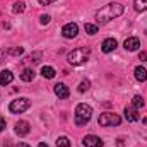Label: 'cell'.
Here are the masks:
<instances>
[{
    "mask_svg": "<svg viewBox=\"0 0 147 147\" xmlns=\"http://www.w3.org/2000/svg\"><path fill=\"white\" fill-rule=\"evenodd\" d=\"M121 14H123V5L118 3V2H113V3L105 5L101 10L96 12V21H98V24L103 26V24L110 22L111 19H115V17H118Z\"/></svg>",
    "mask_w": 147,
    "mask_h": 147,
    "instance_id": "cell-1",
    "label": "cell"
},
{
    "mask_svg": "<svg viewBox=\"0 0 147 147\" xmlns=\"http://www.w3.org/2000/svg\"><path fill=\"white\" fill-rule=\"evenodd\" d=\"M91 116H92V108L89 105H86V103L77 105V108H75V125H79V127L87 125Z\"/></svg>",
    "mask_w": 147,
    "mask_h": 147,
    "instance_id": "cell-2",
    "label": "cell"
},
{
    "mask_svg": "<svg viewBox=\"0 0 147 147\" xmlns=\"http://www.w3.org/2000/svg\"><path fill=\"white\" fill-rule=\"evenodd\" d=\"M89 55H91L89 48H75L74 51H70L67 55V60H69L70 65H82V63L87 62Z\"/></svg>",
    "mask_w": 147,
    "mask_h": 147,
    "instance_id": "cell-3",
    "label": "cell"
},
{
    "mask_svg": "<svg viewBox=\"0 0 147 147\" xmlns=\"http://www.w3.org/2000/svg\"><path fill=\"white\" fill-rule=\"evenodd\" d=\"M98 123H99L101 127H118V125L121 123V118H120V115L108 111V113H101Z\"/></svg>",
    "mask_w": 147,
    "mask_h": 147,
    "instance_id": "cell-4",
    "label": "cell"
},
{
    "mask_svg": "<svg viewBox=\"0 0 147 147\" xmlns=\"http://www.w3.org/2000/svg\"><path fill=\"white\" fill-rule=\"evenodd\" d=\"M29 106H31V101H29L28 98H17V99L10 101L9 110L12 111V113H24Z\"/></svg>",
    "mask_w": 147,
    "mask_h": 147,
    "instance_id": "cell-5",
    "label": "cell"
},
{
    "mask_svg": "<svg viewBox=\"0 0 147 147\" xmlns=\"http://www.w3.org/2000/svg\"><path fill=\"white\" fill-rule=\"evenodd\" d=\"M77 33H79V26L75 22H69L62 28V36L67 38V39H74L77 36Z\"/></svg>",
    "mask_w": 147,
    "mask_h": 147,
    "instance_id": "cell-6",
    "label": "cell"
},
{
    "mask_svg": "<svg viewBox=\"0 0 147 147\" xmlns=\"http://www.w3.org/2000/svg\"><path fill=\"white\" fill-rule=\"evenodd\" d=\"M82 144L86 147H103V140L98 137V135H86L84 139H82Z\"/></svg>",
    "mask_w": 147,
    "mask_h": 147,
    "instance_id": "cell-7",
    "label": "cell"
},
{
    "mask_svg": "<svg viewBox=\"0 0 147 147\" xmlns=\"http://www.w3.org/2000/svg\"><path fill=\"white\" fill-rule=\"evenodd\" d=\"M53 91H55V94L60 98V99H67L69 98V94H70V91H69V87L65 86V84H62V82H58V84H55V87H53Z\"/></svg>",
    "mask_w": 147,
    "mask_h": 147,
    "instance_id": "cell-8",
    "label": "cell"
},
{
    "mask_svg": "<svg viewBox=\"0 0 147 147\" xmlns=\"http://www.w3.org/2000/svg\"><path fill=\"white\" fill-rule=\"evenodd\" d=\"M29 130H31V125H29L28 121L19 120V121L16 123V134H17V135L24 137V135H28V134H29Z\"/></svg>",
    "mask_w": 147,
    "mask_h": 147,
    "instance_id": "cell-9",
    "label": "cell"
},
{
    "mask_svg": "<svg viewBox=\"0 0 147 147\" xmlns=\"http://www.w3.org/2000/svg\"><path fill=\"white\" fill-rule=\"evenodd\" d=\"M123 46H125V50L127 51H137L139 50V46H140V41H139V38H127L125 39V43H123Z\"/></svg>",
    "mask_w": 147,
    "mask_h": 147,
    "instance_id": "cell-10",
    "label": "cell"
},
{
    "mask_svg": "<svg viewBox=\"0 0 147 147\" xmlns=\"http://www.w3.org/2000/svg\"><path fill=\"white\" fill-rule=\"evenodd\" d=\"M116 46H118V43H116L115 38H106V39L101 43V51H105V53H111Z\"/></svg>",
    "mask_w": 147,
    "mask_h": 147,
    "instance_id": "cell-11",
    "label": "cell"
},
{
    "mask_svg": "<svg viewBox=\"0 0 147 147\" xmlns=\"http://www.w3.org/2000/svg\"><path fill=\"white\" fill-rule=\"evenodd\" d=\"M140 116H139V111L137 108H134V106H127L125 108V120L127 121H137Z\"/></svg>",
    "mask_w": 147,
    "mask_h": 147,
    "instance_id": "cell-12",
    "label": "cell"
},
{
    "mask_svg": "<svg viewBox=\"0 0 147 147\" xmlns=\"http://www.w3.org/2000/svg\"><path fill=\"white\" fill-rule=\"evenodd\" d=\"M12 80H14V74L10 72V70H3V72L0 74V86H7Z\"/></svg>",
    "mask_w": 147,
    "mask_h": 147,
    "instance_id": "cell-13",
    "label": "cell"
},
{
    "mask_svg": "<svg viewBox=\"0 0 147 147\" xmlns=\"http://www.w3.org/2000/svg\"><path fill=\"white\" fill-rule=\"evenodd\" d=\"M134 74H135V79H137L139 82H146L147 80V70L144 67H135Z\"/></svg>",
    "mask_w": 147,
    "mask_h": 147,
    "instance_id": "cell-14",
    "label": "cell"
},
{
    "mask_svg": "<svg viewBox=\"0 0 147 147\" xmlns=\"http://www.w3.org/2000/svg\"><path fill=\"white\" fill-rule=\"evenodd\" d=\"M34 75H36V74H34L33 69H24L22 74H21V79H22L24 82H31V80L34 79Z\"/></svg>",
    "mask_w": 147,
    "mask_h": 147,
    "instance_id": "cell-15",
    "label": "cell"
},
{
    "mask_svg": "<svg viewBox=\"0 0 147 147\" xmlns=\"http://www.w3.org/2000/svg\"><path fill=\"white\" fill-rule=\"evenodd\" d=\"M41 75H43L45 79H53V77L57 75V72H55L53 67H43V69H41Z\"/></svg>",
    "mask_w": 147,
    "mask_h": 147,
    "instance_id": "cell-16",
    "label": "cell"
},
{
    "mask_svg": "<svg viewBox=\"0 0 147 147\" xmlns=\"http://www.w3.org/2000/svg\"><path fill=\"white\" fill-rule=\"evenodd\" d=\"M134 7L137 12H144L147 10V0H134Z\"/></svg>",
    "mask_w": 147,
    "mask_h": 147,
    "instance_id": "cell-17",
    "label": "cell"
},
{
    "mask_svg": "<svg viewBox=\"0 0 147 147\" xmlns=\"http://www.w3.org/2000/svg\"><path fill=\"white\" fill-rule=\"evenodd\" d=\"M12 10H14V14H22V12L26 10V3H24L22 0L16 2V3H14V7H12Z\"/></svg>",
    "mask_w": 147,
    "mask_h": 147,
    "instance_id": "cell-18",
    "label": "cell"
},
{
    "mask_svg": "<svg viewBox=\"0 0 147 147\" xmlns=\"http://www.w3.org/2000/svg\"><path fill=\"white\" fill-rule=\"evenodd\" d=\"M57 147H70V140H69V137H65V135L58 137V139H57Z\"/></svg>",
    "mask_w": 147,
    "mask_h": 147,
    "instance_id": "cell-19",
    "label": "cell"
},
{
    "mask_svg": "<svg viewBox=\"0 0 147 147\" xmlns=\"http://www.w3.org/2000/svg\"><path fill=\"white\" fill-rule=\"evenodd\" d=\"M132 105H134V108H144V98L142 96H134V99H132Z\"/></svg>",
    "mask_w": 147,
    "mask_h": 147,
    "instance_id": "cell-20",
    "label": "cell"
},
{
    "mask_svg": "<svg viewBox=\"0 0 147 147\" xmlns=\"http://www.w3.org/2000/svg\"><path fill=\"white\" fill-rule=\"evenodd\" d=\"M5 51H7V55H16V57H19V55L24 53V48H22V46H17V48H9V50H5Z\"/></svg>",
    "mask_w": 147,
    "mask_h": 147,
    "instance_id": "cell-21",
    "label": "cell"
},
{
    "mask_svg": "<svg viewBox=\"0 0 147 147\" xmlns=\"http://www.w3.org/2000/svg\"><path fill=\"white\" fill-rule=\"evenodd\" d=\"M84 29H86V33H87V34H91V36L98 33V26H96V24H89V22H87V24L84 26Z\"/></svg>",
    "mask_w": 147,
    "mask_h": 147,
    "instance_id": "cell-22",
    "label": "cell"
},
{
    "mask_svg": "<svg viewBox=\"0 0 147 147\" xmlns=\"http://www.w3.org/2000/svg\"><path fill=\"white\" fill-rule=\"evenodd\" d=\"M89 87H91V82H89V80H82V82L79 84V87H77V89H79V92H86Z\"/></svg>",
    "mask_w": 147,
    "mask_h": 147,
    "instance_id": "cell-23",
    "label": "cell"
},
{
    "mask_svg": "<svg viewBox=\"0 0 147 147\" xmlns=\"http://www.w3.org/2000/svg\"><path fill=\"white\" fill-rule=\"evenodd\" d=\"M50 21H51V17H50L48 14H43V16L39 17V22H41V24H48Z\"/></svg>",
    "mask_w": 147,
    "mask_h": 147,
    "instance_id": "cell-24",
    "label": "cell"
},
{
    "mask_svg": "<svg viewBox=\"0 0 147 147\" xmlns=\"http://www.w3.org/2000/svg\"><path fill=\"white\" fill-rule=\"evenodd\" d=\"M39 58H41V51H34V53L31 55V62H34V63L39 62Z\"/></svg>",
    "mask_w": 147,
    "mask_h": 147,
    "instance_id": "cell-25",
    "label": "cell"
},
{
    "mask_svg": "<svg viewBox=\"0 0 147 147\" xmlns=\"http://www.w3.org/2000/svg\"><path fill=\"white\" fill-rule=\"evenodd\" d=\"M139 60L147 62V51H140V53H139Z\"/></svg>",
    "mask_w": 147,
    "mask_h": 147,
    "instance_id": "cell-26",
    "label": "cell"
},
{
    "mask_svg": "<svg viewBox=\"0 0 147 147\" xmlns=\"http://www.w3.org/2000/svg\"><path fill=\"white\" fill-rule=\"evenodd\" d=\"M41 5H50V3H53V2H57V0H38Z\"/></svg>",
    "mask_w": 147,
    "mask_h": 147,
    "instance_id": "cell-27",
    "label": "cell"
},
{
    "mask_svg": "<svg viewBox=\"0 0 147 147\" xmlns=\"http://www.w3.org/2000/svg\"><path fill=\"white\" fill-rule=\"evenodd\" d=\"M2 130H5V120L0 116V132H2Z\"/></svg>",
    "mask_w": 147,
    "mask_h": 147,
    "instance_id": "cell-28",
    "label": "cell"
},
{
    "mask_svg": "<svg viewBox=\"0 0 147 147\" xmlns=\"http://www.w3.org/2000/svg\"><path fill=\"white\" fill-rule=\"evenodd\" d=\"M16 147H31V146H29V144H26V142H19Z\"/></svg>",
    "mask_w": 147,
    "mask_h": 147,
    "instance_id": "cell-29",
    "label": "cell"
},
{
    "mask_svg": "<svg viewBox=\"0 0 147 147\" xmlns=\"http://www.w3.org/2000/svg\"><path fill=\"white\" fill-rule=\"evenodd\" d=\"M38 147H48V144H45V142H39V146Z\"/></svg>",
    "mask_w": 147,
    "mask_h": 147,
    "instance_id": "cell-30",
    "label": "cell"
},
{
    "mask_svg": "<svg viewBox=\"0 0 147 147\" xmlns=\"http://www.w3.org/2000/svg\"><path fill=\"white\" fill-rule=\"evenodd\" d=\"M142 123H144V125H147V116L144 118V120H142Z\"/></svg>",
    "mask_w": 147,
    "mask_h": 147,
    "instance_id": "cell-31",
    "label": "cell"
},
{
    "mask_svg": "<svg viewBox=\"0 0 147 147\" xmlns=\"http://www.w3.org/2000/svg\"><path fill=\"white\" fill-rule=\"evenodd\" d=\"M146 34H147V31H146Z\"/></svg>",
    "mask_w": 147,
    "mask_h": 147,
    "instance_id": "cell-32",
    "label": "cell"
}]
</instances>
